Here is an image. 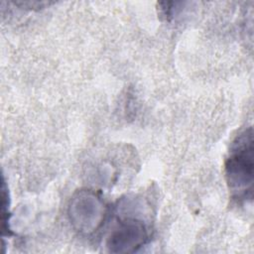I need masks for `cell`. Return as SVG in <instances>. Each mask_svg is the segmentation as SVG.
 I'll return each mask as SVG.
<instances>
[{"mask_svg":"<svg viewBox=\"0 0 254 254\" xmlns=\"http://www.w3.org/2000/svg\"><path fill=\"white\" fill-rule=\"evenodd\" d=\"M253 152V132L250 127L233 142L225 163L227 184L230 190L238 198L252 196Z\"/></svg>","mask_w":254,"mask_h":254,"instance_id":"cell-1","label":"cell"},{"mask_svg":"<svg viewBox=\"0 0 254 254\" xmlns=\"http://www.w3.org/2000/svg\"><path fill=\"white\" fill-rule=\"evenodd\" d=\"M147 238V231L140 221H122L108 237L107 248L110 252H132L141 247Z\"/></svg>","mask_w":254,"mask_h":254,"instance_id":"cell-2","label":"cell"}]
</instances>
